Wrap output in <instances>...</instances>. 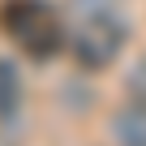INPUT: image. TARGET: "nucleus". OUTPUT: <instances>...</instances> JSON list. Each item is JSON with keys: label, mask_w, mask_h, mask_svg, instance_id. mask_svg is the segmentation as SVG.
<instances>
[{"label": "nucleus", "mask_w": 146, "mask_h": 146, "mask_svg": "<svg viewBox=\"0 0 146 146\" xmlns=\"http://www.w3.org/2000/svg\"><path fill=\"white\" fill-rule=\"evenodd\" d=\"M0 30L30 60H52L69 39L47 0H0Z\"/></svg>", "instance_id": "nucleus-1"}, {"label": "nucleus", "mask_w": 146, "mask_h": 146, "mask_svg": "<svg viewBox=\"0 0 146 146\" xmlns=\"http://www.w3.org/2000/svg\"><path fill=\"white\" fill-rule=\"evenodd\" d=\"M125 47V26L108 13L86 17V26H78L69 35V56L78 60L82 69H108Z\"/></svg>", "instance_id": "nucleus-2"}, {"label": "nucleus", "mask_w": 146, "mask_h": 146, "mask_svg": "<svg viewBox=\"0 0 146 146\" xmlns=\"http://www.w3.org/2000/svg\"><path fill=\"white\" fill-rule=\"evenodd\" d=\"M112 142L116 146H146V103L133 99L112 116Z\"/></svg>", "instance_id": "nucleus-3"}, {"label": "nucleus", "mask_w": 146, "mask_h": 146, "mask_svg": "<svg viewBox=\"0 0 146 146\" xmlns=\"http://www.w3.org/2000/svg\"><path fill=\"white\" fill-rule=\"evenodd\" d=\"M22 108V73L13 60L0 56V120H13Z\"/></svg>", "instance_id": "nucleus-4"}]
</instances>
